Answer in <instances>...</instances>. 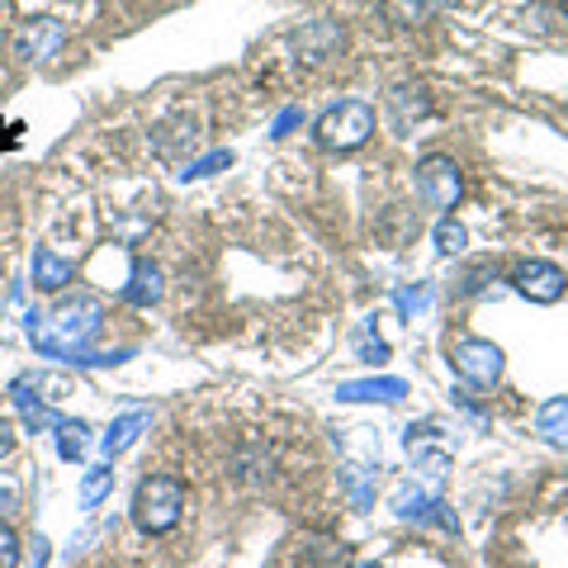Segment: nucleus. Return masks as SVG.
Here are the masks:
<instances>
[{
    "label": "nucleus",
    "mask_w": 568,
    "mask_h": 568,
    "mask_svg": "<svg viewBox=\"0 0 568 568\" xmlns=\"http://www.w3.org/2000/svg\"><path fill=\"white\" fill-rule=\"evenodd\" d=\"M388 6L398 10L403 24H417V20H422V0H388Z\"/></svg>",
    "instance_id": "obj_24"
},
{
    "label": "nucleus",
    "mask_w": 568,
    "mask_h": 568,
    "mask_svg": "<svg viewBox=\"0 0 568 568\" xmlns=\"http://www.w3.org/2000/svg\"><path fill=\"white\" fill-rule=\"evenodd\" d=\"M85 446H91V426L85 422H62L58 426V455L62 459H81Z\"/></svg>",
    "instance_id": "obj_16"
},
{
    "label": "nucleus",
    "mask_w": 568,
    "mask_h": 568,
    "mask_svg": "<svg viewBox=\"0 0 568 568\" xmlns=\"http://www.w3.org/2000/svg\"><path fill=\"white\" fill-rule=\"evenodd\" d=\"M10 446H14V426H10L6 417H0V455H6Z\"/></svg>",
    "instance_id": "obj_28"
},
{
    "label": "nucleus",
    "mask_w": 568,
    "mask_h": 568,
    "mask_svg": "<svg viewBox=\"0 0 568 568\" xmlns=\"http://www.w3.org/2000/svg\"><path fill=\"white\" fill-rule=\"evenodd\" d=\"M100 304L95 298H67V304L52 313V317H33V346L52 361H77V365H123L133 351H85L91 346V336L100 327Z\"/></svg>",
    "instance_id": "obj_1"
},
{
    "label": "nucleus",
    "mask_w": 568,
    "mask_h": 568,
    "mask_svg": "<svg viewBox=\"0 0 568 568\" xmlns=\"http://www.w3.org/2000/svg\"><path fill=\"white\" fill-rule=\"evenodd\" d=\"M413 95H417L413 85H403V91H394V110H398V119H403V123L413 119V114H426V100H417V104H413Z\"/></svg>",
    "instance_id": "obj_21"
},
{
    "label": "nucleus",
    "mask_w": 568,
    "mask_h": 568,
    "mask_svg": "<svg viewBox=\"0 0 568 568\" xmlns=\"http://www.w3.org/2000/svg\"><path fill=\"white\" fill-rule=\"evenodd\" d=\"M361 568H379V564H361Z\"/></svg>",
    "instance_id": "obj_29"
},
{
    "label": "nucleus",
    "mask_w": 568,
    "mask_h": 568,
    "mask_svg": "<svg viewBox=\"0 0 568 568\" xmlns=\"http://www.w3.org/2000/svg\"><path fill=\"white\" fill-rule=\"evenodd\" d=\"M407 455H413L417 474H426V484H440L450 474V450L436 440V426H407Z\"/></svg>",
    "instance_id": "obj_7"
},
{
    "label": "nucleus",
    "mask_w": 568,
    "mask_h": 568,
    "mask_svg": "<svg viewBox=\"0 0 568 568\" xmlns=\"http://www.w3.org/2000/svg\"><path fill=\"white\" fill-rule=\"evenodd\" d=\"M336 398L342 403H403L407 398V384L403 379H351L336 388Z\"/></svg>",
    "instance_id": "obj_9"
},
{
    "label": "nucleus",
    "mask_w": 568,
    "mask_h": 568,
    "mask_svg": "<svg viewBox=\"0 0 568 568\" xmlns=\"http://www.w3.org/2000/svg\"><path fill=\"white\" fill-rule=\"evenodd\" d=\"M369 133H375V110H369L365 100H342V104H332V110L317 119V142H323L327 152L365 148Z\"/></svg>",
    "instance_id": "obj_3"
},
{
    "label": "nucleus",
    "mask_w": 568,
    "mask_h": 568,
    "mask_svg": "<svg viewBox=\"0 0 568 568\" xmlns=\"http://www.w3.org/2000/svg\"><path fill=\"white\" fill-rule=\"evenodd\" d=\"M298 119H304V114H298V110H284V114L275 119V129H271V138H284V133H290V129H294V123H298Z\"/></svg>",
    "instance_id": "obj_26"
},
{
    "label": "nucleus",
    "mask_w": 568,
    "mask_h": 568,
    "mask_svg": "<svg viewBox=\"0 0 568 568\" xmlns=\"http://www.w3.org/2000/svg\"><path fill=\"white\" fill-rule=\"evenodd\" d=\"M223 166H233V152H209V156H200V162H190L181 171V181H200V175H213V171H223Z\"/></svg>",
    "instance_id": "obj_19"
},
{
    "label": "nucleus",
    "mask_w": 568,
    "mask_h": 568,
    "mask_svg": "<svg viewBox=\"0 0 568 568\" xmlns=\"http://www.w3.org/2000/svg\"><path fill=\"white\" fill-rule=\"evenodd\" d=\"M369 484H375V469H369V465H346L342 469V488H346V497L361 511L369 507Z\"/></svg>",
    "instance_id": "obj_15"
},
{
    "label": "nucleus",
    "mask_w": 568,
    "mask_h": 568,
    "mask_svg": "<svg viewBox=\"0 0 568 568\" xmlns=\"http://www.w3.org/2000/svg\"><path fill=\"white\" fill-rule=\"evenodd\" d=\"M71 275H77V265H71L67 256L48 252V246H39V252H33V284H39V290L58 294V290H67V284H71Z\"/></svg>",
    "instance_id": "obj_10"
},
{
    "label": "nucleus",
    "mask_w": 568,
    "mask_h": 568,
    "mask_svg": "<svg viewBox=\"0 0 568 568\" xmlns=\"http://www.w3.org/2000/svg\"><path fill=\"white\" fill-rule=\"evenodd\" d=\"M10 511H20V484L0 478V517H10Z\"/></svg>",
    "instance_id": "obj_22"
},
{
    "label": "nucleus",
    "mask_w": 568,
    "mask_h": 568,
    "mask_svg": "<svg viewBox=\"0 0 568 568\" xmlns=\"http://www.w3.org/2000/svg\"><path fill=\"white\" fill-rule=\"evenodd\" d=\"M185 511V484L171 474H148L138 484V497H133V521L138 530H148V536H166V530L181 521Z\"/></svg>",
    "instance_id": "obj_2"
},
{
    "label": "nucleus",
    "mask_w": 568,
    "mask_h": 568,
    "mask_svg": "<svg viewBox=\"0 0 568 568\" xmlns=\"http://www.w3.org/2000/svg\"><path fill=\"white\" fill-rule=\"evenodd\" d=\"M426 298H432V294H426L422 284H417V290H403V294H398V304H403V313H417V308H426Z\"/></svg>",
    "instance_id": "obj_25"
},
{
    "label": "nucleus",
    "mask_w": 568,
    "mask_h": 568,
    "mask_svg": "<svg viewBox=\"0 0 568 568\" xmlns=\"http://www.w3.org/2000/svg\"><path fill=\"white\" fill-rule=\"evenodd\" d=\"M511 284H517V294L530 298V304H559L564 290H568V280L555 261H521Z\"/></svg>",
    "instance_id": "obj_6"
},
{
    "label": "nucleus",
    "mask_w": 568,
    "mask_h": 568,
    "mask_svg": "<svg viewBox=\"0 0 568 568\" xmlns=\"http://www.w3.org/2000/svg\"><path fill=\"white\" fill-rule=\"evenodd\" d=\"M536 426H540V436H549L559 450H568V398H549V403H540Z\"/></svg>",
    "instance_id": "obj_14"
},
{
    "label": "nucleus",
    "mask_w": 568,
    "mask_h": 568,
    "mask_svg": "<svg viewBox=\"0 0 568 568\" xmlns=\"http://www.w3.org/2000/svg\"><path fill=\"white\" fill-rule=\"evenodd\" d=\"M564 10H568V0H564Z\"/></svg>",
    "instance_id": "obj_30"
},
{
    "label": "nucleus",
    "mask_w": 568,
    "mask_h": 568,
    "mask_svg": "<svg viewBox=\"0 0 568 568\" xmlns=\"http://www.w3.org/2000/svg\"><path fill=\"white\" fill-rule=\"evenodd\" d=\"M123 298H129V304H138V308L156 304V298H162V271H156L152 261H138V265H133L129 290H123Z\"/></svg>",
    "instance_id": "obj_12"
},
{
    "label": "nucleus",
    "mask_w": 568,
    "mask_h": 568,
    "mask_svg": "<svg viewBox=\"0 0 568 568\" xmlns=\"http://www.w3.org/2000/svg\"><path fill=\"white\" fill-rule=\"evenodd\" d=\"M0 568H20V536L0 517Z\"/></svg>",
    "instance_id": "obj_20"
},
{
    "label": "nucleus",
    "mask_w": 568,
    "mask_h": 568,
    "mask_svg": "<svg viewBox=\"0 0 568 568\" xmlns=\"http://www.w3.org/2000/svg\"><path fill=\"white\" fill-rule=\"evenodd\" d=\"M394 511L403 521H426L436 511V503H432V493L426 488H417V478H407V484L394 488Z\"/></svg>",
    "instance_id": "obj_13"
},
{
    "label": "nucleus",
    "mask_w": 568,
    "mask_h": 568,
    "mask_svg": "<svg viewBox=\"0 0 568 568\" xmlns=\"http://www.w3.org/2000/svg\"><path fill=\"white\" fill-rule=\"evenodd\" d=\"M62 39H67L62 20H52V14H43V20H29L20 33H14V52H20L24 62H48L52 52L62 48Z\"/></svg>",
    "instance_id": "obj_8"
},
{
    "label": "nucleus",
    "mask_w": 568,
    "mask_h": 568,
    "mask_svg": "<svg viewBox=\"0 0 568 568\" xmlns=\"http://www.w3.org/2000/svg\"><path fill=\"white\" fill-rule=\"evenodd\" d=\"M114 488V469L110 465H95V469H85V478H81V507L91 511V507H100V497Z\"/></svg>",
    "instance_id": "obj_17"
},
{
    "label": "nucleus",
    "mask_w": 568,
    "mask_h": 568,
    "mask_svg": "<svg viewBox=\"0 0 568 568\" xmlns=\"http://www.w3.org/2000/svg\"><path fill=\"white\" fill-rule=\"evenodd\" d=\"M417 190L432 209H455L459 194H465L455 156H426V162H417Z\"/></svg>",
    "instance_id": "obj_5"
},
{
    "label": "nucleus",
    "mask_w": 568,
    "mask_h": 568,
    "mask_svg": "<svg viewBox=\"0 0 568 568\" xmlns=\"http://www.w3.org/2000/svg\"><path fill=\"white\" fill-rule=\"evenodd\" d=\"M361 355H365L369 365H379V361H388V346H384V342H375V336L365 332V336H361Z\"/></svg>",
    "instance_id": "obj_23"
},
{
    "label": "nucleus",
    "mask_w": 568,
    "mask_h": 568,
    "mask_svg": "<svg viewBox=\"0 0 568 568\" xmlns=\"http://www.w3.org/2000/svg\"><path fill=\"white\" fill-rule=\"evenodd\" d=\"M465 242H469V233L446 213V219L436 223V252H440V256H459V252H465Z\"/></svg>",
    "instance_id": "obj_18"
},
{
    "label": "nucleus",
    "mask_w": 568,
    "mask_h": 568,
    "mask_svg": "<svg viewBox=\"0 0 568 568\" xmlns=\"http://www.w3.org/2000/svg\"><path fill=\"white\" fill-rule=\"evenodd\" d=\"M48 549H52V545H48L43 536H39V540H33V555H29V568H48Z\"/></svg>",
    "instance_id": "obj_27"
},
{
    "label": "nucleus",
    "mask_w": 568,
    "mask_h": 568,
    "mask_svg": "<svg viewBox=\"0 0 568 568\" xmlns=\"http://www.w3.org/2000/svg\"><path fill=\"white\" fill-rule=\"evenodd\" d=\"M450 365H455V375L465 379V384L493 388L497 379H503V346L484 342V336H469V342H455Z\"/></svg>",
    "instance_id": "obj_4"
},
{
    "label": "nucleus",
    "mask_w": 568,
    "mask_h": 568,
    "mask_svg": "<svg viewBox=\"0 0 568 568\" xmlns=\"http://www.w3.org/2000/svg\"><path fill=\"white\" fill-rule=\"evenodd\" d=\"M148 426H152V413H142V407H138V413H129V417H119V422L110 426V432H104V440H100L104 459L123 455V450H129V446H133V440H138L142 432H148Z\"/></svg>",
    "instance_id": "obj_11"
}]
</instances>
